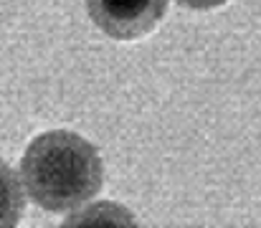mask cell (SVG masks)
<instances>
[{
	"mask_svg": "<svg viewBox=\"0 0 261 228\" xmlns=\"http://www.w3.org/2000/svg\"><path fill=\"white\" fill-rule=\"evenodd\" d=\"M94 26L114 41L147 36L165 15L168 0H87Z\"/></svg>",
	"mask_w": 261,
	"mask_h": 228,
	"instance_id": "cell-2",
	"label": "cell"
},
{
	"mask_svg": "<svg viewBox=\"0 0 261 228\" xmlns=\"http://www.w3.org/2000/svg\"><path fill=\"white\" fill-rule=\"evenodd\" d=\"M25 211L23 183L15 170L0 160V228H10L20 221Z\"/></svg>",
	"mask_w": 261,
	"mask_h": 228,
	"instance_id": "cell-3",
	"label": "cell"
},
{
	"mask_svg": "<svg viewBox=\"0 0 261 228\" xmlns=\"http://www.w3.org/2000/svg\"><path fill=\"white\" fill-rule=\"evenodd\" d=\"M180 5H185V8H193V10H208V8H218V5H223L226 0H177Z\"/></svg>",
	"mask_w": 261,
	"mask_h": 228,
	"instance_id": "cell-4",
	"label": "cell"
},
{
	"mask_svg": "<svg viewBox=\"0 0 261 228\" xmlns=\"http://www.w3.org/2000/svg\"><path fill=\"white\" fill-rule=\"evenodd\" d=\"M28 198L51 213L74 211L96 198L104 165L96 147L76 132L54 130L38 135L20 160Z\"/></svg>",
	"mask_w": 261,
	"mask_h": 228,
	"instance_id": "cell-1",
	"label": "cell"
}]
</instances>
